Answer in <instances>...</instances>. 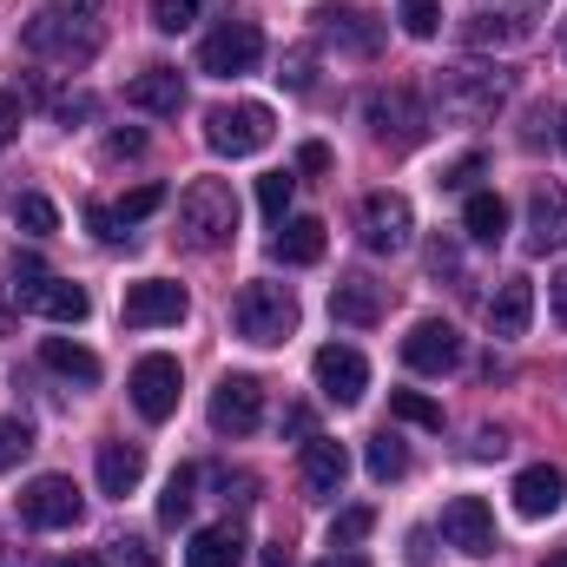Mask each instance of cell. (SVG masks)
<instances>
[{
	"label": "cell",
	"instance_id": "9f6ffc18",
	"mask_svg": "<svg viewBox=\"0 0 567 567\" xmlns=\"http://www.w3.org/2000/svg\"><path fill=\"white\" fill-rule=\"evenodd\" d=\"M53 567H106L100 555H66V561H53Z\"/></svg>",
	"mask_w": 567,
	"mask_h": 567
},
{
	"label": "cell",
	"instance_id": "91938a15",
	"mask_svg": "<svg viewBox=\"0 0 567 567\" xmlns=\"http://www.w3.org/2000/svg\"><path fill=\"white\" fill-rule=\"evenodd\" d=\"M555 40H561V60H567V20H561V33H555Z\"/></svg>",
	"mask_w": 567,
	"mask_h": 567
},
{
	"label": "cell",
	"instance_id": "7402d4cb",
	"mask_svg": "<svg viewBox=\"0 0 567 567\" xmlns=\"http://www.w3.org/2000/svg\"><path fill=\"white\" fill-rule=\"evenodd\" d=\"M317 20H323V40H337V47L357 53V60H370V53L383 47V20L363 13V7H323Z\"/></svg>",
	"mask_w": 567,
	"mask_h": 567
},
{
	"label": "cell",
	"instance_id": "44dd1931",
	"mask_svg": "<svg viewBox=\"0 0 567 567\" xmlns=\"http://www.w3.org/2000/svg\"><path fill=\"white\" fill-rule=\"evenodd\" d=\"M528 245L535 251H561L567 245V185H535L528 192Z\"/></svg>",
	"mask_w": 567,
	"mask_h": 567
},
{
	"label": "cell",
	"instance_id": "f546056e",
	"mask_svg": "<svg viewBox=\"0 0 567 567\" xmlns=\"http://www.w3.org/2000/svg\"><path fill=\"white\" fill-rule=\"evenodd\" d=\"M192 502H198V468H172V482H165V495H158V522L178 528V522L192 515Z\"/></svg>",
	"mask_w": 567,
	"mask_h": 567
},
{
	"label": "cell",
	"instance_id": "ab89813d",
	"mask_svg": "<svg viewBox=\"0 0 567 567\" xmlns=\"http://www.w3.org/2000/svg\"><path fill=\"white\" fill-rule=\"evenodd\" d=\"M310 66H317V53H310V47H290V53H284V66H278V80L290 86V93H310V80H317Z\"/></svg>",
	"mask_w": 567,
	"mask_h": 567
},
{
	"label": "cell",
	"instance_id": "ac0fdd59",
	"mask_svg": "<svg viewBox=\"0 0 567 567\" xmlns=\"http://www.w3.org/2000/svg\"><path fill=\"white\" fill-rule=\"evenodd\" d=\"M126 106L133 113H152V120H178L185 113V80H178V66H145L126 80Z\"/></svg>",
	"mask_w": 567,
	"mask_h": 567
},
{
	"label": "cell",
	"instance_id": "680465c9",
	"mask_svg": "<svg viewBox=\"0 0 567 567\" xmlns=\"http://www.w3.org/2000/svg\"><path fill=\"white\" fill-rule=\"evenodd\" d=\"M542 567H567V548H561V555H548V561H542Z\"/></svg>",
	"mask_w": 567,
	"mask_h": 567
},
{
	"label": "cell",
	"instance_id": "6da1fadb",
	"mask_svg": "<svg viewBox=\"0 0 567 567\" xmlns=\"http://www.w3.org/2000/svg\"><path fill=\"white\" fill-rule=\"evenodd\" d=\"M508 93H515V80H508L502 66L462 60V66H449V73L435 80V120H442V126H482V120H495V113L508 106Z\"/></svg>",
	"mask_w": 567,
	"mask_h": 567
},
{
	"label": "cell",
	"instance_id": "c3c4849f",
	"mask_svg": "<svg viewBox=\"0 0 567 567\" xmlns=\"http://www.w3.org/2000/svg\"><path fill=\"white\" fill-rule=\"evenodd\" d=\"M53 120H60V126H73V120H93V100H86V93H66V100H53Z\"/></svg>",
	"mask_w": 567,
	"mask_h": 567
},
{
	"label": "cell",
	"instance_id": "7c38bea8",
	"mask_svg": "<svg viewBox=\"0 0 567 567\" xmlns=\"http://www.w3.org/2000/svg\"><path fill=\"white\" fill-rule=\"evenodd\" d=\"M133 410H140L145 423H165L172 410H178V390H185V377H178V357H165V350H152L133 363Z\"/></svg>",
	"mask_w": 567,
	"mask_h": 567
},
{
	"label": "cell",
	"instance_id": "f35d334b",
	"mask_svg": "<svg viewBox=\"0 0 567 567\" xmlns=\"http://www.w3.org/2000/svg\"><path fill=\"white\" fill-rule=\"evenodd\" d=\"M198 20V0H152V27L158 33H185Z\"/></svg>",
	"mask_w": 567,
	"mask_h": 567
},
{
	"label": "cell",
	"instance_id": "e575fe53",
	"mask_svg": "<svg viewBox=\"0 0 567 567\" xmlns=\"http://www.w3.org/2000/svg\"><path fill=\"white\" fill-rule=\"evenodd\" d=\"M290 192H297V178H290V172H265V178H258V212H265L271 225H284V212H290Z\"/></svg>",
	"mask_w": 567,
	"mask_h": 567
},
{
	"label": "cell",
	"instance_id": "603a6c76",
	"mask_svg": "<svg viewBox=\"0 0 567 567\" xmlns=\"http://www.w3.org/2000/svg\"><path fill=\"white\" fill-rule=\"evenodd\" d=\"M528 323H535V284L508 278L495 297H488V337H495V343H508V337H522Z\"/></svg>",
	"mask_w": 567,
	"mask_h": 567
},
{
	"label": "cell",
	"instance_id": "4dcf8cb0",
	"mask_svg": "<svg viewBox=\"0 0 567 567\" xmlns=\"http://www.w3.org/2000/svg\"><path fill=\"white\" fill-rule=\"evenodd\" d=\"M13 225H20L27 238H53V231H60V212H53V198L20 192V198H13Z\"/></svg>",
	"mask_w": 567,
	"mask_h": 567
},
{
	"label": "cell",
	"instance_id": "94428289",
	"mask_svg": "<svg viewBox=\"0 0 567 567\" xmlns=\"http://www.w3.org/2000/svg\"><path fill=\"white\" fill-rule=\"evenodd\" d=\"M561 145H567V106H561Z\"/></svg>",
	"mask_w": 567,
	"mask_h": 567
},
{
	"label": "cell",
	"instance_id": "8fae6325",
	"mask_svg": "<svg viewBox=\"0 0 567 567\" xmlns=\"http://www.w3.org/2000/svg\"><path fill=\"white\" fill-rule=\"evenodd\" d=\"M442 542L455 548V555H468V561H488L502 542H495V508L482 502V495H455L449 508H442Z\"/></svg>",
	"mask_w": 567,
	"mask_h": 567
},
{
	"label": "cell",
	"instance_id": "cb8c5ba5",
	"mask_svg": "<svg viewBox=\"0 0 567 567\" xmlns=\"http://www.w3.org/2000/svg\"><path fill=\"white\" fill-rule=\"evenodd\" d=\"M145 482V449L140 442H100V495H133Z\"/></svg>",
	"mask_w": 567,
	"mask_h": 567
},
{
	"label": "cell",
	"instance_id": "816d5d0a",
	"mask_svg": "<svg viewBox=\"0 0 567 567\" xmlns=\"http://www.w3.org/2000/svg\"><path fill=\"white\" fill-rule=\"evenodd\" d=\"M297 165H303V172H330V145H323V140H310L303 152H297Z\"/></svg>",
	"mask_w": 567,
	"mask_h": 567
},
{
	"label": "cell",
	"instance_id": "11a10c76",
	"mask_svg": "<svg viewBox=\"0 0 567 567\" xmlns=\"http://www.w3.org/2000/svg\"><path fill=\"white\" fill-rule=\"evenodd\" d=\"M548 297H555V317L567 323V271H555V284H548Z\"/></svg>",
	"mask_w": 567,
	"mask_h": 567
},
{
	"label": "cell",
	"instance_id": "836d02e7",
	"mask_svg": "<svg viewBox=\"0 0 567 567\" xmlns=\"http://www.w3.org/2000/svg\"><path fill=\"white\" fill-rule=\"evenodd\" d=\"M396 20H403L410 40H435V33H442V0H403Z\"/></svg>",
	"mask_w": 567,
	"mask_h": 567
},
{
	"label": "cell",
	"instance_id": "f6af8a7d",
	"mask_svg": "<svg viewBox=\"0 0 567 567\" xmlns=\"http://www.w3.org/2000/svg\"><path fill=\"white\" fill-rule=\"evenodd\" d=\"M86 231H93L100 245H126V225L113 218V205H86Z\"/></svg>",
	"mask_w": 567,
	"mask_h": 567
},
{
	"label": "cell",
	"instance_id": "681fc988",
	"mask_svg": "<svg viewBox=\"0 0 567 567\" xmlns=\"http://www.w3.org/2000/svg\"><path fill=\"white\" fill-rule=\"evenodd\" d=\"M13 133H20V93H0V152L13 145Z\"/></svg>",
	"mask_w": 567,
	"mask_h": 567
},
{
	"label": "cell",
	"instance_id": "ee69618b",
	"mask_svg": "<svg viewBox=\"0 0 567 567\" xmlns=\"http://www.w3.org/2000/svg\"><path fill=\"white\" fill-rule=\"evenodd\" d=\"M113 561L120 567H158V548H152L145 535H120V542H113Z\"/></svg>",
	"mask_w": 567,
	"mask_h": 567
},
{
	"label": "cell",
	"instance_id": "7dc6e473",
	"mask_svg": "<svg viewBox=\"0 0 567 567\" xmlns=\"http://www.w3.org/2000/svg\"><path fill=\"white\" fill-rule=\"evenodd\" d=\"M284 435H290V442H310V435H317V416H310V403H290V410H284Z\"/></svg>",
	"mask_w": 567,
	"mask_h": 567
},
{
	"label": "cell",
	"instance_id": "f5cc1de1",
	"mask_svg": "<svg viewBox=\"0 0 567 567\" xmlns=\"http://www.w3.org/2000/svg\"><path fill=\"white\" fill-rule=\"evenodd\" d=\"M502 449H508V435H502V429H475V455H482V462H488V455H502Z\"/></svg>",
	"mask_w": 567,
	"mask_h": 567
},
{
	"label": "cell",
	"instance_id": "4fadbf2b",
	"mask_svg": "<svg viewBox=\"0 0 567 567\" xmlns=\"http://www.w3.org/2000/svg\"><path fill=\"white\" fill-rule=\"evenodd\" d=\"M80 515H86V502H80V488L66 475H33L20 488V522L27 528H73Z\"/></svg>",
	"mask_w": 567,
	"mask_h": 567
},
{
	"label": "cell",
	"instance_id": "9a60e30c",
	"mask_svg": "<svg viewBox=\"0 0 567 567\" xmlns=\"http://www.w3.org/2000/svg\"><path fill=\"white\" fill-rule=\"evenodd\" d=\"M185 310H192V297H185V284H172V278H140L133 290H126V303H120V317H126L133 330L185 323Z\"/></svg>",
	"mask_w": 567,
	"mask_h": 567
},
{
	"label": "cell",
	"instance_id": "3957f363",
	"mask_svg": "<svg viewBox=\"0 0 567 567\" xmlns=\"http://www.w3.org/2000/svg\"><path fill=\"white\" fill-rule=\"evenodd\" d=\"M363 126L377 133V145H390V152H416L429 140V106L416 86H377L370 100H363Z\"/></svg>",
	"mask_w": 567,
	"mask_h": 567
},
{
	"label": "cell",
	"instance_id": "bcb514c9",
	"mask_svg": "<svg viewBox=\"0 0 567 567\" xmlns=\"http://www.w3.org/2000/svg\"><path fill=\"white\" fill-rule=\"evenodd\" d=\"M429 271L449 278V284H462V251H455V238H435V245H429Z\"/></svg>",
	"mask_w": 567,
	"mask_h": 567
},
{
	"label": "cell",
	"instance_id": "ba28073f",
	"mask_svg": "<svg viewBox=\"0 0 567 567\" xmlns=\"http://www.w3.org/2000/svg\"><path fill=\"white\" fill-rule=\"evenodd\" d=\"M258 60H265V33H258L251 20H225V27H212L205 47H198V73H212V80H238V73H251Z\"/></svg>",
	"mask_w": 567,
	"mask_h": 567
},
{
	"label": "cell",
	"instance_id": "d6986e66",
	"mask_svg": "<svg viewBox=\"0 0 567 567\" xmlns=\"http://www.w3.org/2000/svg\"><path fill=\"white\" fill-rule=\"evenodd\" d=\"M383 310H390V290L377 278H337L330 284V317H337V323L370 330V323H383Z\"/></svg>",
	"mask_w": 567,
	"mask_h": 567
},
{
	"label": "cell",
	"instance_id": "7bdbcfd3",
	"mask_svg": "<svg viewBox=\"0 0 567 567\" xmlns=\"http://www.w3.org/2000/svg\"><path fill=\"white\" fill-rule=\"evenodd\" d=\"M482 165H488L482 152H462V158H455V165L442 172V192H475V178H482Z\"/></svg>",
	"mask_w": 567,
	"mask_h": 567
},
{
	"label": "cell",
	"instance_id": "277c9868",
	"mask_svg": "<svg viewBox=\"0 0 567 567\" xmlns=\"http://www.w3.org/2000/svg\"><path fill=\"white\" fill-rule=\"evenodd\" d=\"M231 323H238V337L258 343V350L284 343V337L297 330V297H290V284L251 278L245 290H238V303H231Z\"/></svg>",
	"mask_w": 567,
	"mask_h": 567
},
{
	"label": "cell",
	"instance_id": "d6a6232c",
	"mask_svg": "<svg viewBox=\"0 0 567 567\" xmlns=\"http://www.w3.org/2000/svg\"><path fill=\"white\" fill-rule=\"evenodd\" d=\"M390 416L396 423H416V429H442V403H429L423 390H396L390 396Z\"/></svg>",
	"mask_w": 567,
	"mask_h": 567
},
{
	"label": "cell",
	"instance_id": "4316f807",
	"mask_svg": "<svg viewBox=\"0 0 567 567\" xmlns=\"http://www.w3.org/2000/svg\"><path fill=\"white\" fill-rule=\"evenodd\" d=\"M462 231H468L475 245H502V238H508V205H502V192H468Z\"/></svg>",
	"mask_w": 567,
	"mask_h": 567
},
{
	"label": "cell",
	"instance_id": "484cf974",
	"mask_svg": "<svg viewBox=\"0 0 567 567\" xmlns=\"http://www.w3.org/2000/svg\"><path fill=\"white\" fill-rule=\"evenodd\" d=\"M271 258L278 265H317L323 258V218H284L278 238H271Z\"/></svg>",
	"mask_w": 567,
	"mask_h": 567
},
{
	"label": "cell",
	"instance_id": "5b68a950",
	"mask_svg": "<svg viewBox=\"0 0 567 567\" xmlns=\"http://www.w3.org/2000/svg\"><path fill=\"white\" fill-rule=\"evenodd\" d=\"M13 303L33 310V317H47V323H86V310H93V297L80 284L53 278L40 258H20L13 265Z\"/></svg>",
	"mask_w": 567,
	"mask_h": 567
},
{
	"label": "cell",
	"instance_id": "6f0895ef",
	"mask_svg": "<svg viewBox=\"0 0 567 567\" xmlns=\"http://www.w3.org/2000/svg\"><path fill=\"white\" fill-rule=\"evenodd\" d=\"M265 567H290V548H271V555H265Z\"/></svg>",
	"mask_w": 567,
	"mask_h": 567
},
{
	"label": "cell",
	"instance_id": "ffe728a7",
	"mask_svg": "<svg viewBox=\"0 0 567 567\" xmlns=\"http://www.w3.org/2000/svg\"><path fill=\"white\" fill-rule=\"evenodd\" d=\"M561 502H567V475L555 462H535V468L515 475V515L548 522V515H561Z\"/></svg>",
	"mask_w": 567,
	"mask_h": 567
},
{
	"label": "cell",
	"instance_id": "2e32d148",
	"mask_svg": "<svg viewBox=\"0 0 567 567\" xmlns=\"http://www.w3.org/2000/svg\"><path fill=\"white\" fill-rule=\"evenodd\" d=\"M297 482H303V495H310V502H337V495H343V482H350V449H343V442H330V435H310V442H303V455H297Z\"/></svg>",
	"mask_w": 567,
	"mask_h": 567
},
{
	"label": "cell",
	"instance_id": "83f0119b",
	"mask_svg": "<svg viewBox=\"0 0 567 567\" xmlns=\"http://www.w3.org/2000/svg\"><path fill=\"white\" fill-rule=\"evenodd\" d=\"M40 363H47L53 377H66V383H86V390L100 383V357H93L86 343H66V337H47V343H40Z\"/></svg>",
	"mask_w": 567,
	"mask_h": 567
},
{
	"label": "cell",
	"instance_id": "5bb4252c",
	"mask_svg": "<svg viewBox=\"0 0 567 567\" xmlns=\"http://www.w3.org/2000/svg\"><path fill=\"white\" fill-rule=\"evenodd\" d=\"M258 416H265V383H258L251 370L218 377V390H212V429H218V435H251Z\"/></svg>",
	"mask_w": 567,
	"mask_h": 567
},
{
	"label": "cell",
	"instance_id": "f1b7e54d",
	"mask_svg": "<svg viewBox=\"0 0 567 567\" xmlns=\"http://www.w3.org/2000/svg\"><path fill=\"white\" fill-rule=\"evenodd\" d=\"M363 468L377 475V482H396V475H410V442L403 435H370V449H363Z\"/></svg>",
	"mask_w": 567,
	"mask_h": 567
},
{
	"label": "cell",
	"instance_id": "8992f818",
	"mask_svg": "<svg viewBox=\"0 0 567 567\" xmlns=\"http://www.w3.org/2000/svg\"><path fill=\"white\" fill-rule=\"evenodd\" d=\"M27 53L40 60H60V66H86L100 53V27L86 13H66V7H40L27 20Z\"/></svg>",
	"mask_w": 567,
	"mask_h": 567
},
{
	"label": "cell",
	"instance_id": "6125c7cd",
	"mask_svg": "<svg viewBox=\"0 0 567 567\" xmlns=\"http://www.w3.org/2000/svg\"><path fill=\"white\" fill-rule=\"evenodd\" d=\"M80 7H93V0H80Z\"/></svg>",
	"mask_w": 567,
	"mask_h": 567
},
{
	"label": "cell",
	"instance_id": "db71d44e",
	"mask_svg": "<svg viewBox=\"0 0 567 567\" xmlns=\"http://www.w3.org/2000/svg\"><path fill=\"white\" fill-rule=\"evenodd\" d=\"M317 567H370V561H363L357 548H330V555H323V561H317Z\"/></svg>",
	"mask_w": 567,
	"mask_h": 567
},
{
	"label": "cell",
	"instance_id": "e0dca14e",
	"mask_svg": "<svg viewBox=\"0 0 567 567\" xmlns=\"http://www.w3.org/2000/svg\"><path fill=\"white\" fill-rule=\"evenodd\" d=\"M403 363H410L416 377H449V370L462 363V337H455V323H442V317L410 323V337H403Z\"/></svg>",
	"mask_w": 567,
	"mask_h": 567
},
{
	"label": "cell",
	"instance_id": "8d00e7d4",
	"mask_svg": "<svg viewBox=\"0 0 567 567\" xmlns=\"http://www.w3.org/2000/svg\"><path fill=\"white\" fill-rule=\"evenodd\" d=\"M370 528H377V508H343V515L330 522V548H357Z\"/></svg>",
	"mask_w": 567,
	"mask_h": 567
},
{
	"label": "cell",
	"instance_id": "d4e9b609",
	"mask_svg": "<svg viewBox=\"0 0 567 567\" xmlns=\"http://www.w3.org/2000/svg\"><path fill=\"white\" fill-rule=\"evenodd\" d=\"M238 561H245L238 522H212V528H198L192 548H185V567H238Z\"/></svg>",
	"mask_w": 567,
	"mask_h": 567
},
{
	"label": "cell",
	"instance_id": "b9f144b4",
	"mask_svg": "<svg viewBox=\"0 0 567 567\" xmlns=\"http://www.w3.org/2000/svg\"><path fill=\"white\" fill-rule=\"evenodd\" d=\"M542 7H548V0H475V13H488V20H522V27H535Z\"/></svg>",
	"mask_w": 567,
	"mask_h": 567
},
{
	"label": "cell",
	"instance_id": "9c48e42d",
	"mask_svg": "<svg viewBox=\"0 0 567 567\" xmlns=\"http://www.w3.org/2000/svg\"><path fill=\"white\" fill-rule=\"evenodd\" d=\"M410 231H416V205L403 192H370L363 198V251L396 258V251H410Z\"/></svg>",
	"mask_w": 567,
	"mask_h": 567
},
{
	"label": "cell",
	"instance_id": "30bf717a",
	"mask_svg": "<svg viewBox=\"0 0 567 567\" xmlns=\"http://www.w3.org/2000/svg\"><path fill=\"white\" fill-rule=\"evenodd\" d=\"M310 377H317L323 403H337V410H357L363 390H370V363H363V350H350V343H323V350L310 357Z\"/></svg>",
	"mask_w": 567,
	"mask_h": 567
},
{
	"label": "cell",
	"instance_id": "7a4b0ae2",
	"mask_svg": "<svg viewBox=\"0 0 567 567\" xmlns=\"http://www.w3.org/2000/svg\"><path fill=\"white\" fill-rule=\"evenodd\" d=\"M238 238V192L225 178H192L178 192V245L185 251H225Z\"/></svg>",
	"mask_w": 567,
	"mask_h": 567
},
{
	"label": "cell",
	"instance_id": "52a82bcc",
	"mask_svg": "<svg viewBox=\"0 0 567 567\" xmlns=\"http://www.w3.org/2000/svg\"><path fill=\"white\" fill-rule=\"evenodd\" d=\"M271 133H278V120H271L265 100H238V106H212L205 113V145L218 158H251V152L271 145Z\"/></svg>",
	"mask_w": 567,
	"mask_h": 567
},
{
	"label": "cell",
	"instance_id": "f907efd6",
	"mask_svg": "<svg viewBox=\"0 0 567 567\" xmlns=\"http://www.w3.org/2000/svg\"><path fill=\"white\" fill-rule=\"evenodd\" d=\"M140 152H145L140 126H126V133H113V140H106V158H140Z\"/></svg>",
	"mask_w": 567,
	"mask_h": 567
},
{
	"label": "cell",
	"instance_id": "1f68e13d",
	"mask_svg": "<svg viewBox=\"0 0 567 567\" xmlns=\"http://www.w3.org/2000/svg\"><path fill=\"white\" fill-rule=\"evenodd\" d=\"M468 40H475V47H488V40H495V47H522V40H535V27H522V20H488V13H475V20H468Z\"/></svg>",
	"mask_w": 567,
	"mask_h": 567
},
{
	"label": "cell",
	"instance_id": "d590c367",
	"mask_svg": "<svg viewBox=\"0 0 567 567\" xmlns=\"http://www.w3.org/2000/svg\"><path fill=\"white\" fill-rule=\"evenodd\" d=\"M158 205H165V185H133V192L113 205V218H120V225H140V218H152Z\"/></svg>",
	"mask_w": 567,
	"mask_h": 567
},
{
	"label": "cell",
	"instance_id": "74e56055",
	"mask_svg": "<svg viewBox=\"0 0 567 567\" xmlns=\"http://www.w3.org/2000/svg\"><path fill=\"white\" fill-rule=\"evenodd\" d=\"M212 482H218V495H225L231 508H251V502H258V475H245V468H218Z\"/></svg>",
	"mask_w": 567,
	"mask_h": 567
},
{
	"label": "cell",
	"instance_id": "60d3db41",
	"mask_svg": "<svg viewBox=\"0 0 567 567\" xmlns=\"http://www.w3.org/2000/svg\"><path fill=\"white\" fill-rule=\"evenodd\" d=\"M27 449H33V429L20 423V416H0V468H13Z\"/></svg>",
	"mask_w": 567,
	"mask_h": 567
}]
</instances>
